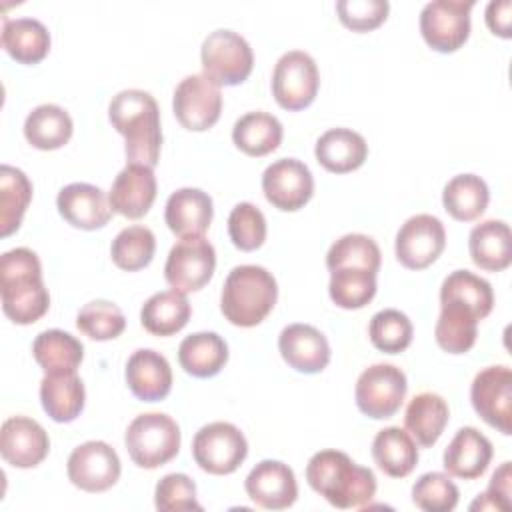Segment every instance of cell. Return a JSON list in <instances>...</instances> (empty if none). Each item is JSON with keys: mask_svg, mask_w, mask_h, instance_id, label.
<instances>
[{"mask_svg": "<svg viewBox=\"0 0 512 512\" xmlns=\"http://www.w3.org/2000/svg\"><path fill=\"white\" fill-rule=\"evenodd\" d=\"M108 120L124 136L128 164L154 168L160 160L162 128L160 108L150 92L128 88L118 92L108 106Z\"/></svg>", "mask_w": 512, "mask_h": 512, "instance_id": "1", "label": "cell"}, {"mask_svg": "<svg viewBox=\"0 0 512 512\" xmlns=\"http://www.w3.org/2000/svg\"><path fill=\"white\" fill-rule=\"evenodd\" d=\"M2 310L14 324H34L50 306V294L42 280V264L34 250L12 248L0 258Z\"/></svg>", "mask_w": 512, "mask_h": 512, "instance_id": "2", "label": "cell"}, {"mask_svg": "<svg viewBox=\"0 0 512 512\" xmlns=\"http://www.w3.org/2000/svg\"><path fill=\"white\" fill-rule=\"evenodd\" d=\"M310 488L340 510L364 508L376 494V476L346 452L320 450L306 464Z\"/></svg>", "mask_w": 512, "mask_h": 512, "instance_id": "3", "label": "cell"}, {"mask_svg": "<svg viewBox=\"0 0 512 512\" xmlns=\"http://www.w3.org/2000/svg\"><path fill=\"white\" fill-rule=\"evenodd\" d=\"M276 300L278 284L272 272L264 266L242 264L232 268L224 280L220 310L230 324L252 328L272 312Z\"/></svg>", "mask_w": 512, "mask_h": 512, "instance_id": "4", "label": "cell"}, {"mask_svg": "<svg viewBox=\"0 0 512 512\" xmlns=\"http://www.w3.org/2000/svg\"><path fill=\"white\" fill-rule=\"evenodd\" d=\"M180 428L164 412L138 414L126 428L124 444L132 462L140 468L154 470L164 466L180 452Z\"/></svg>", "mask_w": 512, "mask_h": 512, "instance_id": "5", "label": "cell"}, {"mask_svg": "<svg viewBox=\"0 0 512 512\" xmlns=\"http://www.w3.org/2000/svg\"><path fill=\"white\" fill-rule=\"evenodd\" d=\"M202 74L218 86L242 84L254 66V54L244 36L234 30L210 32L200 48Z\"/></svg>", "mask_w": 512, "mask_h": 512, "instance_id": "6", "label": "cell"}, {"mask_svg": "<svg viewBox=\"0 0 512 512\" xmlns=\"http://www.w3.org/2000/svg\"><path fill=\"white\" fill-rule=\"evenodd\" d=\"M194 462L208 474L226 476L240 468L248 456V442L238 426L230 422H210L192 440Z\"/></svg>", "mask_w": 512, "mask_h": 512, "instance_id": "7", "label": "cell"}, {"mask_svg": "<svg viewBox=\"0 0 512 512\" xmlns=\"http://www.w3.org/2000/svg\"><path fill=\"white\" fill-rule=\"evenodd\" d=\"M408 382L406 374L394 364H372L356 380L354 398L358 410L374 420L392 418L404 398Z\"/></svg>", "mask_w": 512, "mask_h": 512, "instance_id": "8", "label": "cell"}, {"mask_svg": "<svg viewBox=\"0 0 512 512\" xmlns=\"http://www.w3.org/2000/svg\"><path fill=\"white\" fill-rule=\"evenodd\" d=\"M320 88V74L314 58L304 50L282 54L272 72V94L280 108L296 112L308 108Z\"/></svg>", "mask_w": 512, "mask_h": 512, "instance_id": "9", "label": "cell"}, {"mask_svg": "<svg viewBox=\"0 0 512 512\" xmlns=\"http://www.w3.org/2000/svg\"><path fill=\"white\" fill-rule=\"evenodd\" d=\"M474 0H434L420 12L424 42L442 54L456 52L470 36V10Z\"/></svg>", "mask_w": 512, "mask_h": 512, "instance_id": "10", "label": "cell"}, {"mask_svg": "<svg viewBox=\"0 0 512 512\" xmlns=\"http://www.w3.org/2000/svg\"><path fill=\"white\" fill-rule=\"evenodd\" d=\"M216 268V250L204 236L180 238L168 252L164 264L166 282L182 292H196L204 288Z\"/></svg>", "mask_w": 512, "mask_h": 512, "instance_id": "11", "label": "cell"}, {"mask_svg": "<svg viewBox=\"0 0 512 512\" xmlns=\"http://www.w3.org/2000/svg\"><path fill=\"white\" fill-rule=\"evenodd\" d=\"M470 402L476 414L504 436L512 434V370L508 366H486L470 386Z\"/></svg>", "mask_w": 512, "mask_h": 512, "instance_id": "12", "label": "cell"}, {"mask_svg": "<svg viewBox=\"0 0 512 512\" xmlns=\"http://www.w3.org/2000/svg\"><path fill=\"white\" fill-rule=\"evenodd\" d=\"M172 110L186 130L204 132L220 118V86L204 74H190L178 82L172 96Z\"/></svg>", "mask_w": 512, "mask_h": 512, "instance_id": "13", "label": "cell"}, {"mask_svg": "<svg viewBox=\"0 0 512 512\" xmlns=\"http://www.w3.org/2000/svg\"><path fill=\"white\" fill-rule=\"evenodd\" d=\"M446 246V230L432 214L410 216L398 230L394 252L408 270H424L438 260Z\"/></svg>", "mask_w": 512, "mask_h": 512, "instance_id": "14", "label": "cell"}, {"mask_svg": "<svg viewBox=\"0 0 512 512\" xmlns=\"http://www.w3.org/2000/svg\"><path fill=\"white\" fill-rule=\"evenodd\" d=\"M66 472L76 488L84 492H104L118 482L122 466L110 444L88 440L70 452Z\"/></svg>", "mask_w": 512, "mask_h": 512, "instance_id": "15", "label": "cell"}, {"mask_svg": "<svg viewBox=\"0 0 512 512\" xmlns=\"http://www.w3.org/2000/svg\"><path fill=\"white\" fill-rule=\"evenodd\" d=\"M262 192L274 208L296 212L312 198L314 178L304 162L296 158H280L266 166L262 174Z\"/></svg>", "mask_w": 512, "mask_h": 512, "instance_id": "16", "label": "cell"}, {"mask_svg": "<svg viewBox=\"0 0 512 512\" xmlns=\"http://www.w3.org/2000/svg\"><path fill=\"white\" fill-rule=\"evenodd\" d=\"M250 500L264 510H286L298 498L294 470L280 460L258 462L244 480Z\"/></svg>", "mask_w": 512, "mask_h": 512, "instance_id": "17", "label": "cell"}, {"mask_svg": "<svg viewBox=\"0 0 512 512\" xmlns=\"http://www.w3.org/2000/svg\"><path fill=\"white\" fill-rule=\"evenodd\" d=\"M50 450L46 430L28 416H10L0 428V454L14 468L38 466Z\"/></svg>", "mask_w": 512, "mask_h": 512, "instance_id": "18", "label": "cell"}, {"mask_svg": "<svg viewBox=\"0 0 512 512\" xmlns=\"http://www.w3.org/2000/svg\"><path fill=\"white\" fill-rule=\"evenodd\" d=\"M156 176L150 166L126 164L112 182L108 192L112 212L138 220L152 208L156 200Z\"/></svg>", "mask_w": 512, "mask_h": 512, "instance_id": "19", "label": "cell"}, {"mask_svg": "<svg viewBox=\"0 0 512 512\" xmlns=\"http://www.w3.org/2000/svg\"><path fill=\"white\" fill-rule=\"evenodd\" d=\"M278 350L284 362L302 374H318L330 362L326 336L310 324H288L278 336Z\"/></svg>", "mask_w": 512, "mask_h": 512, "instance_id": "20", "label": "cell"}, {"mask_svg": "<svg viewBox=\"0 0 512 512\" xmlns=\"http://www.w3.org/2000/svg\"><path fill=\"white\" fill-rule=\"evenodd\" d=\"M60 216L74 228L98 230L112 218L110 200L102 188L86 182H72L56 196Z\"/></svg>", "mask_w": 512, "mask_h": 512, "instance_id": "21", "label": "cell"}, {"mask_svg": "<svg viewBox=\"0 0 512 512\" xmlns=\"http://www.w3.org/2000/svg\"><path fill=\"white\" fill-rule=\"evenodd\" d=\"M124 376L130 392L142 402L164 400L172 390V368L166 356L152 348L132 352Z\"/></svg>", "mask_w": 512, "mask_h": 512, "instance_id": "22", "label": "cell"}, {"mask_svg": "<svg viewBox=\"0 0 512 512\" xmlns=\"http://www.w3.org/2000/svg\"><path fill=\"white\" fill-rule=\"evenodd\" d=\"M214 216L212 198L200 188H178L166 200L164 220L178 238L204 236Z\"/></svg>", "mask_w": 512, "mask_h": 512, "instance_id": "23", "label": "cell"}, {"mask_svg": "<svg viewBox=\"0 0 512 512\" xmlns=\"http://www.w3.org/2000/svg\"><path fill=\"white\" fill-rule=\"evenodd\" d=\"M492 454V442L474 426H464L446 446L442 462L450 476L476 480L488 470Z\"/></svg>", "mask_w": 512, "mask_h": 512, "instance_id": "24", "label": "cell"}, {"mask_svg": "<svg viewBox=\"0 0 512 512\" xmlns=\"http://www.w3.org/2000/svg\"><path fill=\"white\" fill-rule=\"evenodd\" d=\"M314 156L328 172L346 174L366 162L368 144L362 134L350 128H330L316 140Z\"/></svg>", "mask_w": 512, "mask_h": 512, "instance_id": "25", "label": "cell"}, {"mask_svg": "<svg viewBox=\"0 0 512 512\" xmlns=\"http://www.w3.org/2000/svg\"><path fill=\"white\" fill-rule=\"evenodd\" d=\"M468 250L472 262L486 272L506 270L512 262V234L504 220H484L470 230Z\"/></svg>", "mask_w": 512, "mask_h": 512, "instance_id": "26", "label": "cell"}, {"mask_svg": "<svg viewBox=\"0 0 512 512\" xmlns=\"http://www.w3.org/2000/svg\"><path fill=\"white\" fill-rule=\"evenodd\" d=\"M450 418L446 400L436 392L416 394L404 412L406 432L422 446L432 448L442 436Z\"/></svg>", "mask_w": 512, "mask_h": 512, "instance_id": "27", "label": "cell"}, {"mask_svg": "<svg viewBox=\"0 0 512 512\" xmlns=\"http://www.w3.org/2000/svg\"><path fill=\"white\" fill-rule=\"evenodd\" d=\"M178 362L194 378H212L228 362V344L216 332H194L180 342Z\"/></svg>", "mask_w": 512, "mask_h": 512, "instance_id": "28", "label": "cell"}, {"mask_svg": "<svg viewBox=\"0 0 512 512\" xmlns=\"http://www.w3.org/2000/svg\"><path fill=\"white\" fill-rule=\"evenodd\" d=\"M40 402L44 412L54 422H72L84 410V382L76 376V372L46 374L40 382Z\"/></svg>", "mask_w": 512, "mask_h": 512, "instance_id": "29", "label": "cell"}, {"mask_svg": "<svg viewBox=\"0 0 512 512\" xmlns=\"http://www.w3.org/2000/svg\"><path fill=\"white\" fill-rule=\"evenodd\" d=\"M2 48L20 64H38L50 50V32L36 18H4Z\"/></svg>", "mask_w": 512, "mask_h": 512, "instance_id": "30", "label": "cell"}, {"mask_svg": "<svg viewBox=\"0 0 512 512\" xmlns=\"http://www.w3.org/2000/svg\"><path fill=\"white\" fill-rule=\"evenodd\" d=\"M190 314L192 308L186 294L172 288L152 294L142 304L140 324L154 336H172L188 324Z\"/></svg>", "mask_w": 512, "mask_h": 512, "instance_id": "31", "label": "cell"}, {"mask_svg": "<svg viewBox=\"0 0 512 512\" xmlns=\"http://www.w3.org/2000/svg\"><path fill=\"white\" fill-rule=\"evenodd\" d=\"M372 458L386 476L404 478L418 464V448L406 430L400 426H388L374 436Z\"/></svg>", "mask_w": 512, "mask_h": 512, "instance_id": "32", "label": "cell"}, {"mask_svg": "<svg viewBox=\"0 0 512 512\" xmlns=\"http://www.w3.org/2000/svg\"><path fill=\"white\" fill-rule=\"evenodd\" d=\"M32 354L46 374L76 372L84 358L82 342L70 332L52 328L40 332L32 342Z\"/></svg>", "mask_w": 512, "mask_h": 512, "instance_id": "33", "label": "cell"}, {"mask_svg": "<svg viewBox=\"0 0 512 512\" xmlns=\"http://www.w3.org/2000/svg\"><path fill=\"white\" fill-rule=\"evenodd\" d=\"M282 124L274 114L256 110L246 112L234 122L232 142L248 156H266L282 142Z\"/></svg>", "mask_w": 512, "mask_h": 512, "instance_id": "34", "label": "cell"}, {"mask_svg": "<svg viewBox=\"0 0 512 512\" xmlns=\"http://www.w3.org/2000/svg\"><path fill=\"white\" fill-rule=\"evenodd\" d=\"M72 118L58 104H40L24 120V136L38 150H58L72 138Z\"/></svg>", "mask_w": 512, "mask_h": 512, "instance_id": "35", "label": "cell"}, {"mask_svg": "<svg viewBox=\"0 0 512 512\" xmlns=\"http://www.w3.org/2000/svg\"><path fill=\"white\" fill-rule=\"evenodd\" d=\"M488 200V184L476 174H458L450 178L442 190L444 210L458 222H472L480 218Z\"/></svg>", "mask_w": 512, "mask_h": 512, "instance_id": "36", "label": "cell"}, {"mask_svg": "<svg viewBox=\"0 0 512 512\" xmlns=\"http://www.w3.org/2000/svg\"><path fill=\"white\" fill-rule=\"evenodd\" d=\"M454 302L468 308L478 320L486 318L494 306V292L488 280L470 270L450 272L440 286V304Z\"/></svg>", "mask_w": 512, "mask_h": 512, "instance_id": "37", "label": "cell"}, {"mask_svg": "<svg viewBox=\"0 0 512 512\" xmlns=\"http://www.w3.org/2000/svg\"><path fill=\"white\" fill-rule=\"evenodd\" d=\"M478 318L464 306L454 302L440 304L434 338L436 344L448 354H466L478 336Z\"/></svg>", "mask_w": 512, "mask_h": 512, "instance_id": "38", "label": "cell"}, {"mask_svg": "<svg viewBox=\"0 0 512 512\" xmlns=\"http://www.w3.org/2000/svg\"><path fill=\"white\" fill-rule=\"evenodd\" d=\"M32 200V182L14 166L0 168V234L6 238L20 228L24 212Z\"/></svg>", "mask_w": 512, "mask_h": 512, "instance_id": "39", "label": "cell"}, {"mask_svg": "<svg viewBox=\"0 0 512 512\" xmlns=\"http://www.w3.org/2000/svg\"><path fill=\"white\" fill-rule=\"evenodd\" d=\"M328 294L338 308L360 310L376 294V274L356 266L336 268L330 272Z\"/></svg>", "mask_w": 512, "mask_h": 512, "instance_id": "40", "label": "cell"}, {"mask_svg": "<svg viewBox=\"0 0 512 512\" xmlns=\"http://www.w3.org/2000/svg\"><path fill=\"white\" fill-rule=\"evenodd\" d=\"M156 252L154 232L146 226H128L116 234L110 246L112 262L126 272H136L146 268Z\"/></svg>", "mask_w": 512, "mask_h": 512, "instance_id": "41", "label": "cell"}, {"mask_svg": "<svg viewBox=\"0 0 512 512\" xmlns=\"http://www.w3.org/2000/svg\"><path fill=\"white\" fill-rule=\"evenodd\" d=\"M382 254L374 238L366 234H344L340 236L326 254V268L332 272L336 268L356 266L370 272H378Z\"/></svg>", "mask_w": 512, "mask_h": 512, "instance_id": "42", "label": "cell"}, {"mask_svg": "<svg viewBox=\"0 0 512 512\" xmlns=\"http://www.w3.org/2000/svg\"><path fill=\"white\" fill-rule=\"evenodd\" d=\"M412 334L414 328L410 318L396 308H384L376 312L368 324L372 346L386 354L404 352L412 342Z\"/></svg>", "mask_w": 512, "mask_h": 512, "instance_id": "43", "label": "cell"}, {"mask_svg": "<svg viewBox=\"0 0 512 512\" xmlns=\"http://www.w3.org/2000/svg\"><path fill=\"white\" fill-rule=\"evenodd\" d=\"M76 328L90 340H114L126 328L124 312L108 300H92L84 304L76 316Z\"/></svg>", "mask_w": 512, "mask_h": 512, "instance_id": "44", "label": "cell"}, {"mask_svg": "<svg viewBox=\"0 0 512 512\" xmlns=\"http://www.w3.org/2000/svg\"><path fill=\"white\" fill-rule=\"evenodd\" d=\"M458 498V486L444 472H426L412 486V502L424 512H450Z\"/></svg>", "mask_w": 512, "mask_h": 512, "instance_id": "45", "label": "cell"}, {"mask_svg": "<svg viewBox=\"0 0 512 512\" xmlns=\"http://www.w3.org/2000/svg\"><path fill=\"white\" fill-rule=\"evenodd\" d=\"M266 218L252 202H240L228 216V236L232 244L242 252L260 248L266 240Z\"/></svg>", "mask_w": 512, "mask_h": 512, "instance_id": "46", "label": "cell"}, {"mask_svg": "<svg viewBox=\"0 0 512 512\" xmlns=\"http://www.w3.org/2000/svg\"><path fill=\"white\" fill-rule=\"evenodd\" d=\"M154 506L160 512H184V510H202V504L196 500V484L190 476L172 472L158 480L154 488Z\"/></svg>", "mask_w": 512, "mask_h": 512, "instance_id": "47", "label": "cell"}, {"mask_svg": "<svg viewBox=\"0 0 512 512\" xmlns=\"http://www.w3.org/2000/svg\"><path fill=\"white\" fill-rule=\"evenodd\" d=\"M386 0H338L336 12L340 22L352 32H370L388 18Z\"/></svg>", "mask_w": 512, "mask_h": 512, "instance_id": "48", "label": "cell"}, {"mask_svg": "<svg viewBox=\"0 0 512 512\" xmlns=\"http://www.w3.org/2000/svg\"><path fill=\"white\" fill-rule=\"evenodd\" d=\"M512 464L502 462L492 478L488 488L478 494V498L470 504V510H500L508 512L512 508Z\"/></svg>", "mask_w": 512, "mask_h": 512, "instance_id": "49", "label": "cell"}, {"mask_svg": "<svg viewBox=\"0 0 512 512\" xmlns=\"http://www.w3.org/2000/svg\"><path fill=\"white\" fill-rule=\"evenodd\" d=\"M510 12H512V2L510 0H492L486 6V24L492 34L500 38H510Z\"/></svg>", "mask_w": 512, "mask_h": 512, "instance_id": "50", "label": "cell"}]
</instances>
